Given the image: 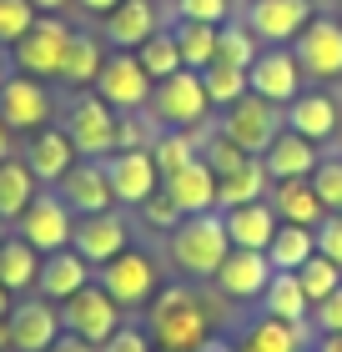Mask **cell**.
I'll return each instance as SVG.
<instances>
[{
    "label": "cell",
    "mask_w": 342,
    "mask_h": 352,
    "mask_svg": "<svg viewBox=\"0 0 342 352\" xmlns=\"http://www.w3.org/2000/svg\"><path fill=\"white\" fill-rule=\"evenodd\" d=\"M146 317H151L146 332H151L156 352H206L211 347V317L202 307L197 287H186V282L161 287L151 297V307H146Z\"/></svg>",
    "instance_id": "6da1fadb"
},
{
    "label": "cell",
    "mask_w": 342,
    "mask_h": 352,
    "mask_svg": "<svg viewBox=\"0 0 342 352\" xmlns=\"http://www.w3.org/2000/svg\"><path fill=\"white\" fill-rule=\"evenodd\" d=\"M226 252H232V236H226L222 212L182 217L167 232V257H171V267L182 272L186 282H211V277H217V267L226 262Z\"/></svg>",
    "instance_id": "7a4b0ae2"
},
{
    "label": "cell",
    "mask_w": 342,
    "mask_h": 352,
    "mask_svg": "<svg viewBox=\"0 0 342 352\" xmlns=\"http://www.w3.org/2000/svg\"><path fill=\"white\" fill-rule=\"evenodd\" d=\"M146 116L156 121V131H202L217 116V106H211V96L202 86V71H176L167 81H156Z\"/></svg>",
    "instance_id": "3957f363"
},
{
    "label": "cell",
    "mask_w": 342,
    "mask_h": 352,
    "mask_svg": "<svg viewBox=\"0 0 342 352\" xmlns=\"http://www.w3.org/2000/svg\"><path fill=\"white\" fill-rule=\"evenodd\" d=\"M61 131L71 136L76 156H96V162H101V156L116 151V111H111L91 86L71 91L66 106H61Z\"/></svg>",
    "instance_id": "277c9868"
},
{
    "label": "cell",
    "mask_w": 342,
    "mask_h": 352,
    "mask_svg": "<svg viewBox=\"0 0 342 352\" xmlns=\"http://www.w3.org/2000/svg\"><path fill=\"white\" fill-rule=\"evenodd\" d=\"M71 30L61 15H36L30 30L10 45V66L21 76H36V81H56L61 76V60H66V45H71Z\"/></svg>",
    "instance_id": "5b68a950"
},
{
    "label": "cell",
    "mask_w": 342,
    "mask_h": 352,
    "mask_svg": "<svg viewBox=\"0 0 342 352\" xmlns=\"http://www.w3.org/2000/svg\"><path fill=\"white\" fill-rule=\"evenodd\" d=\"M282 106H272V101H262V96H242V101H232L226 111H217V131L232 141V146H242L247 156H262L272 141H277V131H282Z\"/></svg>",
    "instance_id": "8992f818"
},
{
    "label": "cell",
    "mask_w": 342,
    "mask_h": 352,
    "mask_svg": "<svg viewBox=\"0 0 342 352\" xmlns=\"http://www.w3.org/2000/svg\"><path fill=\"white\" fill-rule=\"evenodd\" d=\"M96 282L111 292V302H116L121 312H136V307H146V302L161 292V267H156V257L126 247L121 257H111L106 267H96Z\"/></svg>",
    "instance_id": "52a82bcc"
},
{
    "label": "cell",
    "mask_w": 342,
    "mask_h": 352,
    "mask_svg": "<svg viewBox=\"0 0 342 352\" xmlns=\"http://www.w3.org/2000/svg\"><path fill=\"white\" fill-rule=\"evenodd\" d=\"M15 232H21L25 242L41 252V257H51V252L71 247L76 212H71L66 201H61V191H56V186H41L36 197H30V206L21 212V221H15Z\"/></svg>",
    "instance_id": "ba28073f"
},
{
    "label": "cell",
    "mask_w": 342,
    "mask_h": 352,
    "mask_svg": "<svg viewBox=\"0 0 342 352\" xmlns=\"http://www.w3.org/2000/svg\"><path fill=\"white\" fill-rule=\"evenodd\" d=\"M151 76H146V66L136 60V51H106V60H101V76H96V96L116 111H146V101H151Z\"/></svg>",
    "instance_id": "9c48e42d"
},
{
    "label": "cell",
    "mask_w": 342,
    "mask_h": 352,
    "mask_svg": "<svg viewBox=\"0 0 342 352\" xmlns=\"http://www.w3.org/2000/svg\"><path fill=\"white\" fill-rule=\"evenodd\" d=\"M292 56L307 81H342V15H312L292 41Z\"/></svg>",
    "instance_id": "30bf717a"
},
{
    "label": "cell",
    "mask_w": 342,
    "mask_h": 352,
    "mask_svg": "<svg viewBox=\"0 0 342 352\" xmlns=\"http://www.w3.org/2000/svg\"><path fill=\"white\" fill-rule=\"evenodd\" d=\"M302 81L307 76L297 66V56H292V45H262V56L247 66V91L272 101V106H292L307 91Z\"/></svg>",
    "instance_id": "8fae6325"
},
{
    "label": "cell",
    "mask_w": 342,
    "mask_h": 352,
    "mask_svg": "<svg viewBox=\"0 0 342 352\" xmlns=\"http://www.w3.org/2000/svg\"><path fill=\"white\" fill-rule=\"evenodd\" d=\"M61 327L101 347V342L111 338V332L121 327V307L111 302V292H106L101 282H86L76 297H66V302H61Z\"/></svg>",
    "instance_id": "7c38bea8"
},
{
    "label": "cell",
    "mask_w": 342,
    "mask_h": 352,
    "mask_svg": "<svg viewBox=\"0 0 342 352\" xmlns=\"http://www.w3.org/2000/svg\"><path fill=\"white\" fill-rule=\"evenodd\" d=\"M51 116H56V101L45 91V81L21 76V71H10L0 81V121L10 131H41V126H51Z\"/></svg>",
    "instance_id": "4fadbf2b"
},
{
    "label": "cell",
    "mask_w": 342,
    "mask_h": 352,
    "mask_svg": "<svg viewBox=\"0 0 342 352\" xmlns=\"http://www.w3.org/2000/svg\"><path fill=\"white\" fill-rule=\"evenodd\" d=\"M312 15H317L312 0H247L242 21L252 25V36L262 45H292Z\"/></svg>",
    "instance_id": "5bb4252c"
},
{
    "label": "cell",
    "mask_w": 342,
    "mask_h": 352,
    "mask_svg": "<svg viewBox=\"0 0 342 352\" xmlns=\"http://www.w3.org/2000/svg\"><path fill=\"white\" fill-rule=\"evenodd\" d=\"M71 247H76L91 267H106L111 257H121V252L131 247V221H126L116 206H111V212H96V217H76Z\"/></svg>",
    "instance_id": "9a60e30c"
},
{
    "label": "cell",
    "mask_w": 342,
    "mask_h": 352,
    "mask_svg": "<svg viewBox=\"0 0 342 352\" xmlns=\"http://www.w3.org/2000/svg\"><path fill=\"white\" fill-rule=\"evenodd\" d=\"M161 25H167V6L161 0H121L111 15H101V36L111 51H136Z\"/></svg>",
    "instance_id": "2e32d148"
},
{
    "label": "cell",
    "mask_w": 342,
    "mask_h": 352,
    "mask_svg": "<svg viewBox=\"0 0 342 352\" xmlns=\"http://www.w3.org/2000/svg\"><path fill=\"white\" fill-rule=\"evenodd\" d=\"M6 322H10V352H45L61 332H66V327H61V307L45 302L41 292L25 297V302H15Z\"/></svg>",
    "instance_id": "e0dca14e"
},
{
    "label": "cell",
    "mask_w": 342,
    "mask_h": 352,
    "mask_svg": "<svg viewBox=\"0 0 342 352\" xmlns=\"http://www.w3.org/2000/svg\"><path fill=\"white\" fill-rule=\"evenodd\" d=\"M56 191H61V201H66L76 217H96V212H111V206H116V191H111L106 166L96 162V156H81V162L56 182Z\"/></svg>",
    "instance_id": "ac0fdd59"
},
{
    "label": "cell",
    "mask_w": 342,
    "mask_h": 352,
    "mask_svg": "<svg viewBox=\"0 0 342 352\" xmlns=\"http://www.w3.org/2000/svg\"><path fill=\"white\" fill-rule=\"evenodd\" d=\"M272 262H267V252H252V247H232L226 252V262L217 267V292L222 297H232V302H257L267 292V282H272Z\"/></svg>",
    "instance_id": "d6986e66"
},
{
    "label": "cell",
    "mask_w": 342,
    "mask_h": 352,
    "mask_svg": "<svg viewBox=\"0 0 342 352\" xmlns=\"http://www.w3.org/2000/svg\"><path fill=\"white\" fill-rule=\"evenodd\" d=\"M101 166H106V182H111V191H116L121 206H141L161 186V171H156V162H151L146 146L141 151H111V156H101Z\"/></svg>",
    "instance_id": "ffe728a7"
},
{
    "label": "cell",
    "mask_w": 342,
    "mask_h": 352,
    "mask_svg": "<svg viewBox=\"0 0 342 352\" xmlns=\"http://www.w3.org/2000/svg\"><path fill=\"white\" fill-rule=\"evenodd\" d=\"M21 162L30 166V176H36L41 186H56L61 176H66V171L81 162V156H76L71 136L61 131V126H41V131H30L25 151H21Z\"/></svg>",
    "instance_id": "44dd1931"
},
{
    "label": "cell",
    "mask_w": 342,
    "mask_h": 352,
    "mask_svg": "<svg viewBox=\"0 0 342 352\" xmlns=\"http://www.w3.org/2000/svg\"><path fill=\"white\" fill-rule=\"evenodd\" d=\"M282 121H287V131H297V136L322 146V141H332L342 131V106L328 91H302L292 106H282Z\"/></svg>",
    "instance_id": "7402d4cb"
},
{
    "label": "cell",
    "mask_w": 342,
    "mask_h": 352,
    "mask_svg": "<svg viewBox=\"0 0 342 352\" xmlns=\"http://www.w3.org/2000/svg\"><path fill=\"white\" fill-rule=\"evenodd\" d=\"M86 282H96V267L81 257L76 247H61V252H51V257H41V277H36V292L45 297V302H66V297H76Z\"/></svg>",
    "instance_id": "603a6c76"
},
{
    "label": "cell",
    "mask_w": 342,
    "mask_h": 352,
    "mask_svg": "<svg viewBox=\"0 0 342 352\" xmlns=\"http://www.w3.org/2000/svg\"><path fill=\"white\" fill-rule=\"evenodd\" d=\"M277 221H292V227H317L322 217H328V206H322L312 176H287V182H272L267 191Z\"/></svg>",
    "instance_id": "cb8c5ba5"
},
{
    "label": "cell",
    "mask_w": 342,
    "mask_h": 352,
    "mask_svg": "<svg viewBox=\"0 0 342 352\" xmlns=\"http://www.w3.org/2000/svg\"><path fill=\"white\" fill-rule=\"evenodd\" d=\"M161 186L171 191V201L182 206V217H197V212H217V171H211L202 156L186 162L182 171L161 176Z\"/></svg>",
    "instance_id": "d4e9b609"
},
{
    "label": "cell",
    "mask_w": 342,
    "mask_h": 352,
    "mask_svg": "<svg viewBox=\"0 0 342 352\" xmlns=\"http://www.w3.org/2000/svg\"><path fill=\"white\" fill-rule=\"evenodd\" d=\"M322 162V146L317 141H307V136H297V131H277V141L262 151V166H267V176L272 182H287V176H312V166Z\"/></svg>",
    "instance_id": "484cf974"
},
{
    "label": "cell",
    "mask_w": 342,
    "mask_h": 352,
    "mask_svg": "<svg viewBox=\"0 0 342 352\" xmlns=\"http://www.w3.org/2000/svg\"><path fill=\"white\" fill-rule=\"evenodd\" d=\"M106 51H111V45H106L101 30H71V45H66V60H61V76H56V81H66L71 91L96 86Z\"/></svg>",
    "instance_id": "4316f807"
},
{
    "label": "cell",
    "mask_w": 342,
    "mask_h": 352,
    "mask_svg": "<svg viewBox=\"0 0 342 352\" xmlns=\"http://www.w3.org/2000/svg\"><path fill=\"white\" fill-rule=\"evenodd\" d=\"M226 221V236H232V247H252V252H267L272 232H277V212L272 201H247V206H232V212H222Z\"/></svg>",
    "instance_id": "83f0119b"
},
{
    "label": "cell",
    "mask_w": 342,
    "mask_h": 352,
    "mask_svg": "<svg viewBox=\"0 0 342 352\" xmlns=\"http://www.w3.org/2000/svg\"><path fill=\"white\" fill-rule=\"evenodd\" d=\"M272 191V176L262 166V156H247L237 171L217 176V212H232V206H247V201H262Z\"/></svg>",
    "instance_id": "f1b7e54d"
},
{
    "label": "cell",
    "mask_w": 342,
    "mask_h": 352,
    "mask_svg": "<svg viewBox=\"0 0 342 352\" xmlns=\"http://www.w3.org/2000/svg\"><path fill=\"white\" fill-rule=\"evenodd\" d=\"M36 277H41V252L25 242L21 232H10L0 242V287L15 297V292H36Z\"/></svg>",
    "instance_id": "f546056e"
},
{
    "label": "cell",
    "mask_w": 342,
    "mask_h": 352,
    "mask_svg": "<svg viewBox=\"0 0 342 352\" xmlns=\"http://www.w3.org/2000/svg\"><path fill=\"white\" fill-rule=\"evenodd\" d=\"M257 302H262L267 317H277V322H292V327H307V312H312V302H307L297 272H272L267 292L257 297Z\"/></svg>",
    "instance_id": "4dcf8cb0"
},
{
    "label": "cell",
    "mask_w": 342,
    "mask_h": 352,
    "mask_svg": "<svg viewBox=\"0 0 342 352\" xmlns=\"http://www.w3.org/2000/svg\"><path fill=\"white\" fill-rule=\"evenodd\" d=\"M242 352H307V327H292V322H277V317H257V322L237 338Z\"/></svg>",
    "instance_id": "1f68e13d"
},
{
    "label": "cell",
    "mask_w": 342,
    "mask_h": 352,
    "mask_svg": "<svg viewBox=\"0 0 342 352\" xmlns=\"http://www.w3.org/2000/svg\"><path fill=\"white\" fill-rule=\"evenodd\" d=\"M317 252V227H292V221H277L272 242H267V262L277 272H297L307 257Z\"/></svg>",
    "instance_id": "d6a6232c"
},
{
    "label": "cell",
    "mask_w": 342,
    "mask_h": 352,
    "mask_svg": "<svg viewBox=\"0 0 342 352\" xmlns=\"http://www.w3.org/2000/svg\"><path fill=\"white\" fill-rule=\"evenodd\" d=\"M41 191V182L30 176V166L21 156H10V162H0V221H21V212L30 206V197Z\"/></svg>",
    "instance_id": "836d02e7"
},
{
    "label": "cell",
    "mask_w": 342,
    "mask_h": 352,
    "mask_svg": "<svg viewBox=\"0 0 342 352\" xmlns=\"http://www.w3.org/2000/svg\"><path fill=\"white\" fill-rule=\"evenodd\" d=\"M202 136H206V126L202 131H156V141L146 151H151V162H156L161 176H171V171H182L186 162L202 156Z\"/></svg>",
    "instance_id": "e575fe53"
},
{
    "label": "cell",
    "mask_w": 342,
    "mask_h": 352,
    "mask_svg": "<svg viewBox=\"0 0 342 352\" xmlns=\"http://www.w3.org/2000/svg\"><path fill=\"white\" fill-rule=\"evenodd\" d=\"M171 36H176V51H182V66H186V71H206L211 60H217V25L176 21Z\"/></svg>",
    "instance_id": "d590c367"
},
{
    "label": "cell",
    "mask_w": 342,
    "mask_h": 352,
    "mask_svg": "<svg viewBox=\"0 0 342 352\" xmlns=\"http://www.w3.org/2000/svg\"><path fill=\"white\" fill-rule=\"evenodd\" d=\"M136 60L146 66V76H151V81H167V76L186 71V66H182V51H176V36H171V25H161L151 41H141V45H136Z\"/></svg>",
    "instance_id": "8d00e7d4"
},
{
    "label": "cell",
    "mask_w": 342,
    "mask_h": 352,
    "mask_svg": "<svg viewBox=\"0 0 342 352\" xmlns=\"http://www.w3.org/2000/svg\"><path fill=\"white\" fill-rule=\"evenodd\" d=\"M257 56H262V41L252 36V25H247V21L217 25V60H226V66H242V71H247Z\"/></svg>",
    "instance_id": "74e56055"
},
{
    "label": "cell",
    "mask_w": 342,
    "mask_h": 352,
    "mask_svg": "<svg viewBox=\"0 0 342 352\" xmlns=\"http://www.w3.org/2000/svg\"><path fill=\"white\" fill-rule=\"evenodd\" d=\"M202 86H206V96H211V106L226 111L232 101L247 96V71H242V66H226V60H211V66L202 71Z\"/></svg>",
    "instance_id": "f35d334b"
},
{
    "label": "cell",
    "mask_w": 342,
    "mask_h": 352,
    "mask_svg": "<svg viewBox=\"0 0 342 352\" xmlns=\"http://www.w3.org/2000/svg\"><path fill=\"white\" fill-rule=\"evenodd\" d=\"M297 282H302L307 302H312V307H317L322 297H332L337 287H342V267H337V262H328V257H322V252H312V257H307V262L297 267Z\"/></svg>",
    "instance_id": "ab89813d"
},
{
    "label": "cell",
    "mask_w": 342,
    "mask_h": 352,
    "mask_svg": "<svg viewBox=\"0 0 342 352\" xmlns=\"http://www.w3.org/2000/svg\"><path fill=\"white\" fill-rule=\"evenodd\" d=\"M156 141V121L146 111H121L116 116V151H141Z\"/></svg>",
    "instance_id": "60d3db41"
},
{
    "label": "cell",
    "mask_w": 342,
    "mask_h": 352,
    "mask_svg": "<svg viewBox=\"0 0 342 352\" xmlns=\"http://www.w3.org/2000/svg\"><path fill=\"white\" fill-rule=\"evenodd\" d=\"M312 186H317L322 206L342 217V151H337V156H322V162L312 166Z\"/></svg>",
    "instance_id": "b9f144b4"
},
{
    "label": "cell",
    "mask_w": 342,
    "mask_h": 352,
    "mask_svg": "<svg viewBox=\"0 0 342 352\" xmlns=\"http://www.w3.org/2000/svg\"><path fill=\"white\" fill-rule=\"evenodd\" d=\"M202 162L217 171V176H226V171H237L242 162H247V151L232 146V141H226L222 131H206V136H202Z\"/></svg>",
    "instance_id": "7bdbcfd3"
},
{
    "label": "cell",
    "mask_w": 342,
    "mask_h": 352,
    "mask_svg": "<svg viewBox=\"0 0 342 352\" xmlns=\"http://www.w3.org/2000/svg\"><path fill=\"white\" fill-rule=\"evenodd\" d=\"M176 21H202V25H226L232 21V0H171Z\"/></svg>",
    "instance_id": "ee69618b"
},
{
    "label": "cell",
    "mask_w": 342,
    "mask_h": 352,
    "mask_svg": "<svg viewBox=\"0 0 342 352\" xmlns=\"http://www.w3.org/2000/svg\"><path fill=\"white\" fill-rule=\"evenodd\" d=\"M36 21V6L30 0H0V45H15Z\"/></svg>",
    "instance_id": "f6af8a7d"
},
{
    "label": "cell",
    "mask_w": 342,
    "mask_h": 352,
    "mask_svg": "<svg viewBox=\"0 0 342 352\" xmlns=\"http://www.w3.org/2000/svg\"><path fill=\"white\" fill-rule=\"evenodd\" d=\"M136 212L146 217V227H156V232H171L176 221H182V206L171 201V191H167V186H156L151 197H146V201L136 206Z\"/></svg>",
    "instance_id": "bcb514c9"
},
{
    "label": "cell",
    "mask_w": 342,
    "mask_h": 352,
    "mask_svg": "<svg viewBox=\"0 0 342 352\" xmlns=\"http://www.w3.org/2000/svg\"><path fill=\"white\" fill-rule=\"evenodd\" d=\"M101 352H156V342H151V332H146V327L121 322V327L101 342Z\"/></svg>",
    "instance_id": "7dc6e473"
},
{
    "label": "cell",
    "mask_w": 342,
    "mask_h": 352,
    "mask_svg": "<svg viewBox=\"0 0 342 352\" xmlns=\"http://www.w3.org/2000/svg\"><path fill=\"white\" fill-rule=\"evenodd\" d=\"M317 252H322L328 262L342 267V217H337V212H328V217L317 221Z\"/></svg>",
    "instance_id": "c3c4849f"
},
{
    "label": "cell",
    "mask_w": 342,
    "mask_h": 352,
    "mask_svg": "<svg viewBox=\"0 0 342 352\" xmlns=\"http://www.w3.org/2000/svg\"><path fill=\"white\" fill-rule=\"evenodd\" d=\"M312 317H317V332H342V287H337L332 297H322V302H317Z\"/></svg>",
    "instance_id": "681fc988"
},
{
    "label": "cell",
    "mask_w": 342,
    "mask_h": 352,
    "mask_svg": "<svg viewBox=\"0 0 342 352\" xmlns=\"http://www.w3.org/2000/svg\"><path fill=\"white\" fill-rule=\"evenodd\" d=\"M45 352H101L96 342H86V338H76V332H61V338L45 347Z\"/></svg>",
    "instance_id": "f907efd6"
},
{
    "label": "cell",
    "mask_w": 342,
    "mask_h": 352,
    "mask_svg": "<svg viewBox=\"0 0 342 352\" xmlns=\"http://www.w3.org/2000/svg\"><path fill=\"white\" fill-rule=\"evenodd\" d=\"M307 352H342V332H317V342Z\"/></svg>",
    "instance_id": "816d5d0a"
},
{
    "label": "cell",
    "mask_w": 342,
    "mask_h": 352,
    "mask_svg": "<svg viewBox=\"0 0 342 352\" xmlns=\"http://www.w3.org/2000/svg\"><path fill=\"white\" fill-rule=\"evenodd\" d=\"M76 6L86 10V15H111V10L121 6V0H76Z\"/></svg>",
    "instance_id": "f5cc1de1"
},
{
    "label": "cell",
    "mask_w": 342,
    "mask_h": 352,
    "mask_svg": "<svg viewBox=\"0 0 342 352\" xmlns=\"http://www.w3.org/2000/svg\"><path fill=\"white\" fill-rule=\"evenodd\" d=\"M10 136H15V131L0 121V162H10V156H15V141H10Z\"/></svg>",
    "instance_id": "db71d44e"
},
{
    "label": "cell",
    "mask_w": 342,
    "mask_h": 352,
    "mask_svg": "<svg viewBox=\"0 0 342 352\" xmlns=\"http://www.w3.org/2000/svg\"><path fill=\"white\" fill-rule=\"evenodd\" d=\"M30 6H36V15H61L71 0H30Z\"/></svg>",
    "instance_id": "11a10c76"
},
{
    "label": "cell",
    "mask_w": 342,
    "mask_h": 352,
    "mask_svg": "<svg viewBox=\"0 0 342 352\" xmlns=\"http://www.w3.org/2000/svg\"><path fill=\"white\" fill-rule=\"evenodd\" d=\"M10 71H15V66H10V45H0V81H6Z\"/></svg>",
    "instance_id": "9f6ffc18"
},
{
    "label": "cell",
    "mask_w": 342,
    "mask_h": 352,
    "mask_svg": "<svg viewBox=\"0 0 342 352\" xmlns=\"http://www.w3.org/2000/svg\"><path fill=\"white\" fill-rule=\"evenodd\" d=\"M10 307H15V302H10V292H6V287H0V322L10 317Z\"/></svg>",
    "instance_id": "6f0895ef"
},
{
    "label": "cell",
    "mask_w": 342,
    "mask_h": 352,
    "mask_svg": "<svg viewBox=\"0 0 342 352\" xmlns=\"http://www.w3.org/2000/svg\"><path fill=\"white\" fill-rule=\"evenodd\" d=\"M10 347V322H0V352Z\"/></svg>",
    "instance_id": "680465c9"
},
{
    "label": "cell",
    "mask_w": 342,
    "mask_h": 352,
    "mask_svg": "<svg viewBox=\"0 0 342 352\" xmlns=\"http://www.w3.org/2000/svg\"><path fill=\"white\" fill-rule=\"evenodd\" d=\"M6 236H10V221H0V242H6Z\"/></svg>",
    "instance_id": "91938a15"
},
{
    "label": "cell",
    "mask_w": 342,
    "mask_h": 352,
    "mask_svg": "<svg viewBox=\"0 0 342 352\" xmlns=\"http://www.w3.org/2000/svg\"><path fill=\"white\" fill-rule=\"evenodd\" d=\"M161 6H171V0H161Z\"/></svg>",
    "instance_id": "94428289"
},
{
    "label": "cell",
    "mask_w": 342,
    "mask_h": 352,
    "mask_svg": "<svg viewBox=\"0 0 342 352\" xmlns=\"http://www.w3.org/2000/svg\"><path fill=\"white\" fill-rule=\"evenodd\" d=\"M337 10H342V0H337Z\"/></svg>",
    "instance_id": "6125c7cd"
},
{
    "label": "cell",
    "mask_w": 342,
    "mask_h": 352,
    "mask_svg": "<svg viewBox=\"0 0 342 352\" xmlns=\"http://www.w3.org/2000/svg\"><path fill=\"white\" fill-rule=\"evenodd\" d=\"M337 151H342V146H337Z\"/></svg>",
    "instance_id": "be15d7a7"
}]
</instances>
